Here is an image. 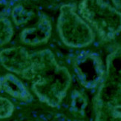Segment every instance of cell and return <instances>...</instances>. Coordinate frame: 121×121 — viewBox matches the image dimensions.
Segmentation results:
<instances>
[{
  "label": "cell",
  "mask_w": 121,
  "mask_h": 121,
  "mask_svg": "<svg viewBox=\"0 0 121 121\" xmlns=\"http://www.w3.org/2000/svg\"><path fill=\"white\" fill-rule=\"evenodd\" d=\"M33 65L29 80H35L32 88L42 102L56 107L70 86L71 77L65 67L57 63L52 52L45 49L31 54Z\"/></svg>",
  "instance_id": "obj_1"
},
{
  "label": "cell",
  "mask_w": 121,
  "mask_h": 121,
  "mask_svg": "<svg viewBox=\"0 0 121 121\" xmlns=\"http://www.w3.org/2000/svg\"><path fill=\"white\" fill-rule=\"evenodd\" d=\"M95 112L121 108V46L106 58V70L94 99Z\"/></svg>",
  "instance_id": "obj_2"
},
{
  "label": "cell",
  "mask_w": 121,
  "mask_h": 121,
  "mask_svg": "<svg viewBox=\"0 0 121 121\" xmlns=\"http://www.w3.org/2000/svg\"><path fill=\"white\" fill-rule=\"evenodd\" d=\"M79 11L105 41L113 39L121 31V13L103 0H82Z\"/></svg>",
  "instance_id": "obj_3"
},
{
  "label": "cell",
  "mask_w": 121,
  "mask_h": 121,
  "mask_svg": "<svg viewBox=\"0 0 121 121\" xmlns=\"http://www.w3.org/2000/svg\"><path fill=\"white\" fill-rule=\"evenodd\" d=\"M56 28L62 42L71 48H84L94 39L91 28L76 13L72 4L61 7Z\"/></svg>",
  "instance_id": "obj_4"
},
{
  "label": "cell",
  "mask_w": 121,
  "mask_h": 121,
  "mask_svg": "<svg viewBox=\"0 0 121 121\" xmlns=\"http://www.w3.org/2000/svg\"><path fill=\"white\" fill-rule=\"evenodd\" d=\"M73 68L81 84L88 89L101 83L106 71L100 57L89 51H82L76 57Z\"/></svg>",
  "instance_id": "obj_5"
},
{
  "label": "cell",
  "mask_w": 121,
  "mask_h": 121,
  "mask_svg": "<svg viewBox=\"0 0 121 121\" xmlns=\"http://www.w3.org/2000/svg\"><path fill=\"white\" fill-rule=\"evenodd\" d=\"M0 64L10 72L29 80L33 65L31 54L23 47H12L0 51Z\"/></svg>",
  "instance_id": "obj_6"
},
{
  "label": "cell",
  "mask_w": 121,
  "mask_h": 121,
  "mask_svg": "<svg viewBox=\"0 0 121 121\" xmlns=\"http://www.w3.org/2000/svg\"><path fill=\"white\" fill-rule=\"evenodd\" d=\"M51 24L45 15H42L35 27L25 29L20 35L22 43L30 45L45 43L51 34Z\"/></svg>",
  "instance_id": "obj_7"
},
{
  "label": "cell",
  "mask_w": 121,
  "mask_h": 121,
  "mask_svg": "<svg viewBox=\"0 0 121 121\" xmlns=\"http://www.w3.org/2000/svg\"><path fill=\"white\" fill-rule=\"evenodd\" d=\"M2 85L5 92L15 98L25 102H28L32 99L30 92L22 81L11 73H8L2 78Z\"/></svg>",
  "instance_id": "obj_8"
},
{
  "label": "cell",
  "mask_w": 121,
  "mask_h": 121,
  "mask_svg": "<svg viewBox=\"0 0 121 121\" xmlns=\"http://www.w3.org/2000/svg\"><path fill=\"white\" fill-rule=\"evenodd\" d=\"M13 29L11 22L8 19L0 18V47L8 43L11 39Z\"/></svg>",
  "instance_id": "obj_9"
},
{
  "label": "cell",
  "mask_w": 121,
  "mask_h": 121,
  "mask_svg": "<svg viewBox=\"0 0 121 121\" xmlns=\"http://www.w3.org/2000/svg\"><path fill=\"white\" fill-rule=\"evenodd\" d=\"M31 13L26 10L22 6L18 5L16 7L12 12V17L14 22L17 25L26 22L30 18Z\"/></svg>",
  "instance_id": "obj_10"
},
{
  "label": "cell",
  "mask_w": 121,
  "mask_h": 121,
  "mask_svg": "<svg viewBox=\"0 0 121 121\" xmlns=\"http://www.w3.org/2000/svg\"><path fill=\"white\" fill-rule=\"evenodd\" d=\"M96 121H121V112L117 110L96 112Z\"/></svg>",
  "instance_id": "obj_11"
},
{
  "label": "cell",
  "mask_w": 121,
  "mask_h": 121,
  "mask_svg": "<svg viewBox=\"0 0 121 121\" xmlns=\"http://www.w3.org/2000/svg\"><path fill=\"white\" fill-rule=\"evenodd\" d=\"M14 106L9 99L0 97V119L8 118L12 115Z\"/></svg>",
  "instance_id": "obj_12"
},
{
  "label": "cell",
  "mask_w": 121,
  "mask_h": 121,
  "mask_svg": "<svg viewBox=\"0 0 121 121\" xmlns=\"http://www.w3.org/2000/svg\"><path fill=\"white\" fill-rule=\"evenodd\" d=\"M86 100L82 94L78 92L74 91L72 95V106L76 112H82L86 106Z\"/></svg>",
  "instance_id": "obj_13"
},
{
  "label": "cell",
  "mask_w": 121,
  "mask_h": 121,
  "mask_svg": "<svg viewBox=\"0 0 121 121\" xmlns=\"http://www.w3.org/2000/svg\"><path fill=\"white\" fill-rule=\"evenodd\" d=\"M9 8L7 4L4 3H0V15H5L7 12H8Z\"/></svg>",
  "instance_id": "obj_14"
},
{
  "label": "cell",
  "mask_w": 121,
  "mask_h": 121,
  "mask_svg": "<svg viewBox=\"0 0 121 121\" xmlns=\"http://www.w3.org/2000/svg\"><path fill=\"white\" fill-rule=\"evenodd\" d=\"M115 7L117 8H121V0H112Z\"/></svg>",
  "instance_id": "obj_15"
},
{
  "label": "cell",
  "mask_w": 121,
  "mask_h": 121,
  "mask_svg": "<svg viewBox=\"0 0 121 121\" xmlns=\"http://www.w3.org/2000/svg\"><path fill=\"white\" fill-rule=\"evenodd\" d=\"M2 88V78H0V90Z\"/></svg>",
  "instance_id": "obj_16"
}]
</instances>
